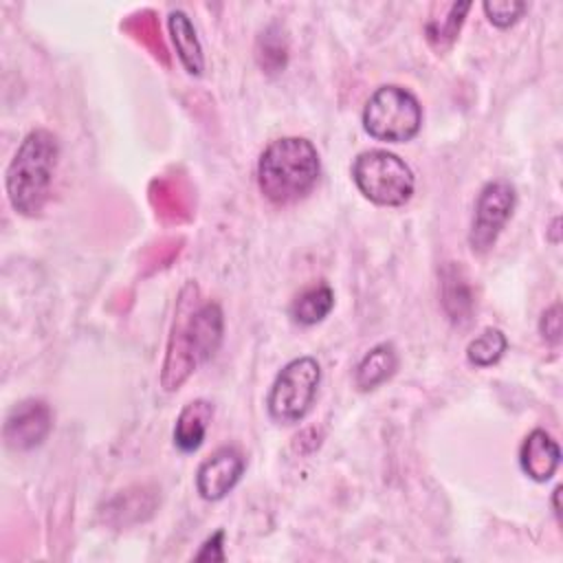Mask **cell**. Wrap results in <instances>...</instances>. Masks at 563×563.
Masks as SVG:
<instances>
[{"instance_id":"cell-1","label":"cell","mask_w":563,"mask_h":563,"mask_svg":"<svg viewBox=\"0 0 563 563\" xmlns=\"http://www.w3.org/2000/svg\"><path fill=\"white\" fill-rule=\"evenodd\" d=\"M222 323L220 306L216 301L198 303V286L189 282L180 290L167 343V358L161 376L167 391L178 389L198 363H205L216 354L222 341Z\"/></svg>"},{"instance_id":"cell-2","label":"cell","mask_w":563,"mask_h":563,"mask_svg":"<svg viewBox=\"0 0 563 563\" xmlns=\"http://www.w3.org/2000/svg\"><path fill=\"white\" fill-rule=\"evenodd\" d=\"M57 158V136L44 128L29 132L15 150L4 174V185L9 202L20 216H40L48 202Z\"/></svg>"},{"instance_id":"cell-3","label":"cell","mask_w":563,"mask_h":563,"mask_svg":"<svg viewBox=\"0 0 563 563\" xmlns=\"http://www.w3.org/2000/svg\"><path fill=\"white\" fill-rule=\"evenodd\" d=\"M319 172V152L308 139L282 136L260 154L257 185L271 202L290 205L314 187Z\"/></svg>"},{"instance_id":"cell-4","label":"cell","mask_w":563,"mask_h":563,"mask_svg":"<svg viewBox=\"0 0 563 563\" xmlns=\"http://www.w3.org/2000/svg\"><path fill=\"white\" fill-rule=\"evenodd\" d=\"M352 180L358 191L380 207L405 205L416 187L411 167L387 150H367L354 158Z\"/></svg>"},{"instance_id":"cell-5","label":"cell","mask_w":563,"mask_h":563,"mask_svg":"<svg viewBox=\"0 0 563 563\" xmlns=\"http://www.w3.org/2000/svg\"><path fill=\"white\" fill-rule=\"evenodd\" d=\"M422 125V106L413 92L389 84L372 92L363 108V128L376 141L405 143Z\"/></svg>"},{"instance_id":"cell-6","label":"cell","mask_w":563,"mask_h":563,"mask_svg":"<svg viewBox=\"0 0 563 563\" xmlns=\"http://www.w3.org/2000/svg\"><path fill=\"white\" fill-rule=\"evenodd\" d=\"M321 383V367L312 356L292 358L275 376L268 391V413L275 422L292 424L312 409Z\"/></svg>"},{"instance_id":"cell-7","label":"cell","mask_w":563,"mask_h":563,"mask_svg":"<svg viewBox=\"0 0 563 563\" xmlns=\"http://www.w3.org/2000/svg\"><path fill=\"white\" fill-rule=\"evenodd\" d=\"M515 209V189L506 180L488 183L475 202L468 244L475 253H486L499 238Z\"/></svg>"},{"instance_id":"cell-8","label":"cell","mask_w":563,"mask_h":563,"mask_svg":"<svg viewBox=\"0 0 563 563\" xmlns=\"http://www.w3.org/2000/svg\"><path fill=\"white\" fill-rule=\"evenodd\" d=\"M53 418L51 409L42 400H22L15 405L7 420H4V444L13 451H29L40 446L48 431H51Z\"/></svg>"},{"instance_id":"cell-9","label":"cell","mask_w":563,"mask_h":563,"mask_svg":"<svg viewBox=\"0 0 563 563\" xmlns=\"http://www.w3.org/2000/svg\"><path fill=\"white\" fill-rule=\"evenodd\" d=\"M244 455L235 446H220L213 451L196 473V488L202 499L218 501L233 490L244 473Z\"/></svg>"},{"instance_id":"cell-10","label":"cell","mask_w":563,"mask_h":563,"mask_svg":"<svg viewBox=\"0 0 563 563\" xmlns=\"http://www.w3.org/2000/svg\"><path fill=\"white\" fill-rule=\"evenodd\" d=\"M561 462V449L556 440L543 429H534L526 435L519 449L521 471L534 482H548Z\"/></svg>"},{"instance_id":"cell-11","label":"cell","mask_w":563,"mask_h":563,"mask_svg":"<svg viewBox=\"0 0 563 563\" xmlns=\"http://www.w3.org/2000/svg\"><path fill=\"white\" fill-rule=\"evenodd\" d=\"M211 416H213V405L209 400L200 398V400L187 402L176 418L174 444L183 453H194L196 449H200L207 427L211 422Z\"/></svg>"},{"instance_id":"cell-12","label":"cell","mask_w":563,"mask_h":563,"mask_svg":"<svg viewBox=\"0 0 563 563\" xmlns=\"http://www.w3.org/2000/svg\"><path fill=\"white\" fill-rule=\"evenodd\" d=\"M167 24H169V35H172V42H174L180 64L185 66V70L189 75L198 77L205 68V57H202V46L198 42V35H196V29H194L189 15L180 9H176L169 13Z\"/></svg>"},{"instance_id":"cell-13","label":"cell","mask_w":563,"mask_h":563,"mask_svg":"<svg viewBox=\"0 0 563 563\" xmlns=\"http://www.w3.org/2000/svg\"><path fill=\"white\" fill-rule=\"evenodd\" d=\"M396 367H398V356H396L394 345L391 343H378L358 363L356 374H354V383L361 391H369V389L378 387L380 383H385L387 378H391Z\"/></svg>"},{"instance_id":"cell-14","label":"cell","mask_w":563,"mask_h":563,"mask_svg":"<svg viewBox=\"0 0 563 563\" xmlns=\"http://www.w3.org/2000/svg\"><path fill=\"white\" fill-rule=\"evenodd\" d=\"M334 306V292L328 284H317L299 292L290 306L292 321L301 325H314L323 321Z\"/></svg>"},{"instance_id":"cell-15","label":"cell","mask_w":563,"mask_h":563,"mask_svg":"<svg viewBox=\"0 0 563 563\" xmlns=\"http://www.w3.org/2000/svg\"><path fill=\"white\" fill-rule=\"evenodd\" d=\"M444 9H446L444 18H429L424 26L427 40L435 51H444L453 44L464 22V15L471 9V2H453V4H446Z\"/></svg>"},{"instance_id":"cell-16","label":"cell","mask_w":563,"mask_h":563,"mask_svg":"<svg viewBox=\"0 0 563 563\" xmlns=\"http://www.w3.org/2000/svg\"><path fill=\"white\" fill-rule=\"evenodd\" d=\"M506 347V334L497 328H486L466 345V358L475 367H488L504 356Z\"/></svg>"},{"instance_id":"cell-17","label":"cell","mask_w":563,"mask_h":563,"mask_svg":"<svg viewBox=\"0 0 563 563\" xmlns=\"http://www.w3.org/2000/svg\"><path fill=\"white\" fill-rule=\"evenodd\" d=\"M451 303H455L449 314L451 319H466L468 310H471V292L466 288V284L462 279H457V275L449 277L444 275V306L449 308Z\"/></svg>"},{"instance_id":"cell-18","label":"cell","mask_w":563,"mask_h":563,"mask_svg":"<svg viewBox=\"0 0 563 563\" xmlns=\"http://www.w3.org/2000/svg\"><path fill=\"white\" fill-rule=\"evenodd\" d=\"M482 7H484V13L488 15V20L499 29L515 24L528 9L526 2H517V0H493V2L486 0Z\"/></svg>"},{"instance_id":"cell-19","label":"cell","mask_w":563,"mask_h":563,"mask_svg":"<svg viewBox=\"0 0 563 563\" xmlns=\"http://www.w3.org/2000/svg\"><path fill=\"white\" fill-rule=\"evenodd\" d=\"M539 330H541L543 339H548L550 343H559V339H561V306L559 303H554L552 308H548L541 314Z\"/></svg>"},{"instance_id":"cell-20","label":"cell","mask_w":563,"mask_h":563,"mask_svg":"<svg viewBox=\"0 0 563 563\" xmlns=\"http://www.w3.org/2000/svg\"><path fill=\"white\" fill-rule=\"evenodd\" d=\"M222 539H224V532L218 530L213 532L205 543H202V550L196 554V561H222L224 559V552H222Z\"/></svg>"},{"instance_id":"cell-21","label":"cell","mask_w":563,"mask_h":563,"mask_svg":"<svg viewBox=\"0 0 563 563\" xmlns=\"http://www.w3.org/2000/svg\"><path fill=\"white\" fill-rule=\"evenodd\" d=\"M559 495H561V486H556V488H554V512H556V517L561 515V508H559Z\"/></svg>"}]
</instances>
